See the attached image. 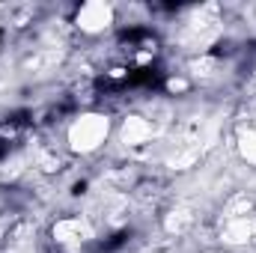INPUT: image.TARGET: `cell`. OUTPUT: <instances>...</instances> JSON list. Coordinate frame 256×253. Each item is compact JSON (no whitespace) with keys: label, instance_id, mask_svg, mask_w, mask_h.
<instances>
[{"label":"cell","instance_id":"cell-1","mask_svg":"<svg viewBox=\"0 0 256 253\" xmlns=\"http://www.w3.org/2000/svg\"><path fill=\"white\" fill-rule=\"evenodd\" d=\"M110 131H114V122H110L108 114L86 110V114H80V116H74L68 122V128H66V143L78 155H92V152H98L108 143Z\"/></svg>","mask_w":256,"mask_h":253},{"label":"cell","instance_id":"cell-2","mask_svg":"<svg viewBox=\"0 0 256 253\" xmlns=\"http://www.w3.org/2000/svg\"><path fill=\"white\" fill-rule=\"evenodd\" d=\"M92 242H96V230L90 218L72 214V218H60L51 226V244L57 253H80Z\"/></svg>","mask_w":256,"mask_h":253},{"label":"cell","instance_id":"cell-3","mask_svg":"<svg viewBox=\"0 0 256 253\" xmlns=\"http://www.w3.org/2000/svg\"><path fill=\"white\" fill-rule=\"evenodd\" d=\"M72 24L86 36H98V33H104L116 24V12H114L110 3H84V6L74 9Z\"/></svg>","mask_w":256,"mask_h":253},{"label":"cell","instance_id":"cell-4","mask_svg":"<svg viewBox=\"0 0 256 253\" xmlns=\"http://www.w3.org/2000/svg\"><path fill=\"white\" fill-rule=\"evenodd\" d=\"M158 134V120H152L149 114H131L120 126V143L128 149H140L146 143H152Z\"/></svg>","mask_w":256,"mask_h":253},{"label":"cell","instance_id":"cell-5","mask_svg":"<svg viewBox=\"0 0 256 253\" xmlns=\"http://www.w3.org/2000/svg\"><path fill=\"white\" fill-rule=\"evenodd\" d=\"M236 149H238V155L248 164L256 167V114L254 116H244L238 122V128H236Z\"/></svg>","mask_w":256,"mask_h":253}]
</instances>
